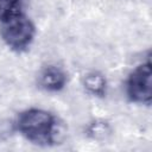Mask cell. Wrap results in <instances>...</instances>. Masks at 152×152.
Segmentation results:
<instances>
[{"label": "cell", "mask_w": 152, "mask_h": 152, "mask_svg": "<svg viewBox=\"0 0 152 152\" xmlns=\"http://www.w3.org/2000/svg\"><path fill=\"white\" fill-rule=\"evenodd\" d=\"M18 129L33 142H50L55 133V120L43 109H28L19 115Z\"/></svg>", "instance_id": "6da1fadb"}, {"label": "cell", "mask_w": 152, "mask_h": 152, "mask_svg": "<svg viewBox=\"0 0 152 152\" xmlns=\"http://www.w3.org/2000/svg\"><path fill=\"white\" fill-rule=\"evenodd\" d=\"M1 21L0 34L8 46L20 50L30 44L34 34V28L27 18L17 13Z\"/></svg>", "instance_id": "7a4b0ae2"}, {"label": "cell", "mask_w": 152, "mask_h": 152, "mask_svg": "<svg viewBox=\"0 0 152 152\" xmlns=\"http://www.w3.org/2000/svg\"><path fill=\"white\" fill-rule=\"evenodd\" d=\"M127 93L137 102H148L152 97V76L150 63L138 66L129 76Z\"/></svg>", "instance_id": "3957f363"}, {"label": "cell", "mask_w": 152, "mask_h": 152, "mask_svg": "<svg viewBox=\"0 0 152 152\" xmlns=\"http://www.w3.org/2000/svg\"><path fill=\"white\" fill-rule=\"evenodd\" d=\"M39 82L48 90H58L65 83V75L56 66H48L40 74Z\"/></svg>", "instance_id": "277c9868"}, {"label": "cell", "mask_w": 152, "mask_h": 152, "mask_svg": "<svg viewBox=\"0 0 152 152\" xmlns=\"http://www.w3.org/2000/svg\"><path fill=\"white\" fill-rule=\"evenodd\" d=\"M83 83H84V87L94 94H101L104 90V86H106L104 78L100 74H96V72L88 74L84 77Z\"/></svg>", "instance_id": "5b68a950"}, {"label": "cell", "mask_w": 152, "mask_h": 152, "mask_svg": "<svg viewBox=\"0 0 152 152\" xmlns=\"http://www.w3.org/2000/svg\"><path fill=\"white\" fill-rule=\"evenodd\" d=\"M21 0H0V19H6L18 13Z\"/></svg>", "instance_id": "8992f818"}]
</instances>
